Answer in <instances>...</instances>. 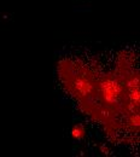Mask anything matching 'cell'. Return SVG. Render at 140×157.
<instances>
[{
  "label": "cell",
  "mask_w": 140,
  "mask_h": 157,
  "mask_svg": "<svg viewBox=\"0 0 140 157\" xmlns=\"http://www.w3.org/2000/svg\"><path fill=\"white\" fill-rule=\"evenodd\" d=\"M71 136L74 138H76V139H81L85 136V129L81 126H75L74 129L71 131Z\"/></svg>",
  "instance_id": "7a4b0ae2"
},
{
  "label": "cell",
  "mask_w": 140,
  "mask_h": 157,
  "mask_svg": "<svg viewBox=\"0 0 140 157\" xmlns=\"http://www.w3.org/2000/svg\"><path fill=\"white\" fill-rule=\"evenodd\" d=\"M121 92H122L121 86L112 78H106L101 83V93L104 96V99L108 103L116 101L119 96L121 94Z\"/></svg>",
  "instance_id": "6da1fadb"
}]
</instances>
